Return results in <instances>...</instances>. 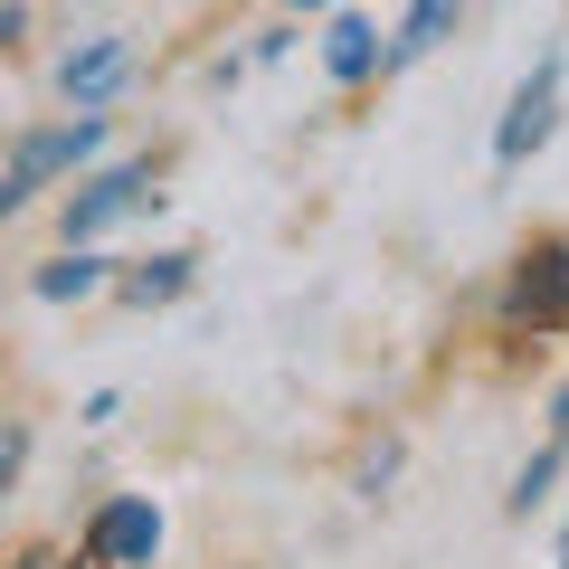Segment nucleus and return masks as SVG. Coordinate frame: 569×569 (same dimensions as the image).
<instances>
[{"instance_id": "1", "label": "nucleus", "mask_w": 569, "mask_h": 569, "mask_svg": "<svg viewBox=\"0 0 569 569\" xmlns=\"http://www.w3.org/2000/svg\"><path fill=\"white\" fill-rule=\"evenodd\" d=\"M503 323H531V332L569 323V247L522 257V276H512V295H503Z\"/></svg>"}, {"instance_id": "2", "label": "nucleus", "mask_w": 569, "mask_h": 569, "mask_svg": "<svg viewBox=\"0 0 569 569\" xmlns=\"http://www.w3.org/2000/svg\"><path fill=\"white\" fill-rule=\"evenodd\" d=\"M86 550H96L104 569H152V550H162V512H152V503H104L96 531H86Z\"/></svg>"}, {"instance_id": "3", "label": "nucleus", "mask_w": 569, "mask_h": 569, "mask_svg": "<svg viewBox=\"0 0 569 569\" xmlns=\"http://www.w3.org/2000/svg\"><path fill=\"white\" fill-rule=\"evenodd\" d=\"M550 104H560V58H541V67H531V86L512 96L503 133H493V152H503V162H522V152H541V142H550Z\"/></svg>"}, {"instance_id": "4", "label": "nucleus", "mask_w": 569, "mask_h": 569, "mask_svg": "<svg viewBox=\"0 0 569 569\" xmlns=\"http://www.w3.org/2000/svg\"><path fill=\"white\" fill-rule=\"evenodd\" d=\"M96 142H104V123H96V114L58 123V133H29V142H20V162H10V181H20V190H39L48 171H77L86 152H96Z\"/></svg>"}, {"instance_id": "5", "label": "nucleus", "mask_w": 569, "mask_h": 569, "mask_svg": "<svg viewBox=\"0 0 569 569\" xmlns=\"http://www.w3.org/2000/svg\"><path fill=\"white\" fill-rule=\"evenodd\" d=\"M152 190H142V171H104V181H86L77 200H67V238H96V228H114L123 209H142Z\"/></svg>"}, {"instance_id": "6", "label": "nucleus", "mask_w": 569, "mask_h": 569, "mask_svg": "<svg viewBox=\"0 0 569 569\" xmlns=\"http://www.w3.org/2000/svg\"><path fill=\"white\" fill-rule=\"evenodd\" d=\"M114 77H123V39H96L86 58H67V77H58V86H67L77 104H96V96H104Z\"/></svg>"}, {"instance_id": "7", "label": "nucleus", "mask_w": 569, "mask_h": 569, "mask_svg": "<svg viewBox=\"0 0 569 569\" xmlns=\"http://www.w3.org/2000/svg\"><path fill=\"white\" fill-rule=\"evenodd\" d=\"M323 58H332V77H370V67H380V29H370V20H332Z\"/></svg>"}, {"instance_id": "8", "label": "nucleus", "mask_w": 569, "mask_h": 569, "mask_svg": "<svg viewBox=\"0 0 569 569\" xmlns=\"http://www.w3.org/2000/svg\"><path fill=\"white\" fill-rule=\"evenodd\" d=\"M181 284H190V257H152V266H133V276H123V295H133V305H171Z\"/></svg>"}, {"instance_id": "9", "label": "nucleus", "mask_w": 569, "mask_h": 569, "mask_svg": "<svg viewBox=\"0 0 569 569\" xmlns=\"http://www.w3.org/2000/svg\"><path fill=\"white\" fill-rule=\"evenodd\" d=\"M104 284V266L96 257H67V266H39V295L48 305H77V295H96Z\"/></svg>"}, {"instance_id": "10", "label": "nucleus", "mask_w": 569, "mask_h": 569, "mask_svg": "<svg viewBox=\"0 0 569 569\" xmlns=\"http://www.w3.org/2000/svg\"><path fill=\"white\" fill-rule=\"evenodd\" d=\"M447 39V0H408V39H399V58H418V48H437Z\"/></svg>"}, {"instance_id": "11", "label": "nucleus", "mask_w": 569, "mask_h": 569, "mask_svg": "<svg viewBox=\"0 0 569 569\" xmlns=\"http://www.w3.org/2000/svg\"><path fill=\"white\" fill-rule=\"evenodd\" d=\"M550 475H560V437H550V447L522 466V485H512V512H531V503H541V493H550Z\"/></svg>"}, {"instance_id": "12", "label": "nucleus", "mask_w": 569, "mask_h": 569, "mask_svg": "<svg viewBox=\"0 0 569 569\" xmlns=\"http://www.w3.org/2000/svg\"><path fill=\"white\" fill-rule=\"evenodd\" d=\"M20 456H29V427L0 418V493H10V475H20Z\"/></svg>"}, {"instance_id": "13", "label": "nucleus", "mask_w": 569, "mask_h": 569, "mask_svg": "<svg viewBox=\"0 0 569 569\" xmlns=\"http://www.w3.org/2000/svg\"><path fill=\"white\" fill-rule=\"evenodd\" d=\"M20 200H29V190H20V181H0V219H10V209H20Z\"/></svg>"}, {"instance_id": "14", "label": "nucleus", "mask_w": 569, "mask_h": 569, "mask_svg": "<svg viewBox=\"0 0 569 569\" xmlns=\"http://www.w3.org/2000/svg\"><path fill=\"white\" fill-rule=\"evenodd\" d=\"M550 427H560V437H569V389H560V399H550Z\"/></svg>"}, {"instance_id": "15", "label": "nucleus", "mask_w": 569, "mask_h": 569, "mask_svg": "<svg viewBox=\"0 0 569 569\" xmlns=\"http://www.w3.org/2000/svg\"><path fill=\"white\" fill-rule=\"evenodd\" d=\"M560 569H569V531H560Z\"/></svg>"}, {"instance_id": "16", "label": "nucleus", "mask_w": 569, "mask_h": 569, "mask_svg": "<svg viewBox=\"0 0 569 569\" xmlns=\"http://www.w3.org/2000/svg\"><path fill=\"white\" fill-rule=\"evenodd\" d=\"M295 10H323V0H295Z\"/></svg>"}]
</instances>
